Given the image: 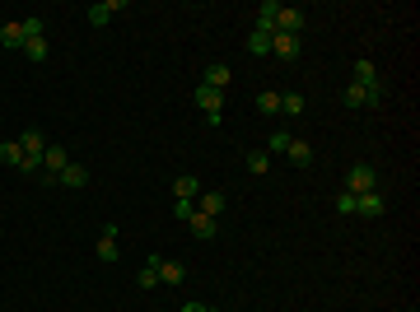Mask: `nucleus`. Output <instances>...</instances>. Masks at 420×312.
I'll list each match as a JSON object with an SVG mask.
<instances>
[{
    "label": "nucleus",
    "mask_w": 420,
    "mask_h": 312,
    "mask_svg": "<svg viewBox=\"0 0 420 312\" xmlns=\"http://www.w3.org/2000/svg\"><path fill=\"white\" fill-rule=\"evenodd\" d=\"M341 103H346L350 112L378 108V103H383V89H378V84H346V89H341Z\"/></svg>",
    "instance_id": "f257e3e1"
},
{
    "label": "nucleus",
    "mask_w": 420,
    "mask_h": 312,
    "mask_svg": "<svg viewBox=\"0 0 420 312\" xmlns=\"http://www.w3.org/2000/svg\"><path fill=\"white\" fill-rule=\"evenodd\" d=\"M374 182H378L374 163H355V168H350V178H346V191H350V196H365V191H378Z\"/></svg>",
    "instance_id": "f03ea898"
},
{
    "label": "nucleus",
    "mask_w": 420,
    "mask_h": 312,
    "mask_svg": "<svg viewBox=\"0 0 420 312\" xmlns=\"http://www.w3.org/2000/svg\"><path fill=\"white\" fill-rule=\"evenodd\" d=\"M122 10H126V0H94V5L84 10V19L94 23V28H108L112 14H122Z\"/></svg>",
    "instance_id": "7ed1b4c3"
},
{
    "label": "nucleus",
    "mask_w": 420,
    "mask_h": 312,
    "mask_svg": "<svg viewBox=\"0 0 420 312\" xmlns=\"http://www.w3.org/2000/svg\"><path fill=\"white\" fill-rule=\"evenodd\" d=\"M355 214H360V219H383L387 201L378 196V191H365V196H355Z\"/></svg>",
    "instance_id": "20e7f679"
},
{
    "label": "nucleus",
    "mask_w": 420,
    "mask_h": 312,
    "mask_svg": "<svg viewBox=\"0 0 420 312\" xmlns=\"http://www.w3.org/2000/svg\"><path fill=\"white\" fill-rule=\"evenodd\" d=\"M276 33L299 37V33H304V14H299V10H289V5H280V14H276Z\"/></svg>",
    "instance_id": "39448f33"
},
{
    "label": "nucleus",
    "mask_w": 420,
    "mask_h": 312,
    "mask_svg": "<svg viewBox=\"0 0 420 312\" xmlns=\"http://www.w3.org/2000/svg\"><path fill=\"white\" fill-rule=\"evenodd\" d=\"M197 108L206 112V117H220V112H224V93L210 89V84H201V89H197Z\"/></svg>",
    "instance_id": "423d86ee"
},
{
    "label": "nucleus",
    "mask_w": 420,
    "mask_h": 312,
    "mask_svg": "<svg viewBox=\"0 0 420 312\" xmlns=\"http://www.w3.org/2000/svg\"><path fill=\"white\" fill-rule=\"evenodd\" d=\"M229 79H233V70L229 66H224V61H210V66H206V75H201V84H210V89H229Z\"/></svg>",
    "instance_id": "0eeeda50"
},
{
    "label": "nucleus",
    "mask_w": 420,
    "mask_h": 312,
    "mask_svg": "<svg viewBox=\"0 0 420 312\" xmlns=\"http://www.w3.org/2000/svg\"><path fill=\"white\" fill-rule=\"evenodd\" d=\"M56 187H89V168L84 163H66V168H61V173H56Z\"/></svg>",
    "instance_id": "6e6552de"
},
{
    "label": "nucleus",
    "mask_w": 420,
    "mask_h": 312,
    "mask_svg": "<svg viewBox=\"0 0 420 312\" xmlns=\"http://www.w3.org/2000/svg\"><path fill=\"white\" fill-rule=\"evenodd\" d=\"M271 56H280V61H299V37L271 33Z\"/></svg>",
    "instance_id": "1a4fd4ad"
},
{
    "label": "nucleus",
    "mask_w": 420,
    "mask_h": 312,
    "mask_svg": "<svg viewBox=\"0 0 420 312\" xmlns=\"http://www.w3.org/2000/svg\"><path fill=\"white\" fill-rule=\"evenodd\" d=\"M19 149H23L28 158H43V154H47V135H43V131H23V135H19Z\"/></svg>",
    "instance_id": "9d476101"
},
{
    "label": "nucleus",
    "mask_w": 420,
    "mask_h": 312,
    "mask_svg": "<svg viewBox=\"0 0 420 312\" xmlns=\"http://www.w3.org/2000/svg\"><path fill=\"white\" fill-rule=\"evenodd\" d=\"M220 210H224V196H220V191H201V196H197V214L220 219Z\"/></svg>",
    "instance_id": "9b49d317"
},
{
    "label": "nucleus",
    "mask_w": 420,
    "mask_h": 312,
    "mask_svg": "<svg viewBox=\"0 0 420 312\" xmlns=\"http://www.w3.org/2000/svg\"><path fill=\"white\" fill-rule=\"evenodd\" d=\"M117 252H122V247H117V229H103L99 233V261H117Z\"/></svg>",
    "instance_id": "f8f14e48"
},
{
    "label": "nucleus",
    "mask_w": 420,
    "mask_h": 312,
    "mask_svg": "<svg viewBox=\"0 0 420 312\" xmlns=\"http://www.w3.org/2000/svg\"><path fill=\"white\" fill-rule=\"evenodd\" d=\"M66 163H70L66 149H61V145H47V154H43V173H52V178H56V173H61Z\"/></svg>",
    "instance_id": "ddd939ff"
},
{
    "label": "nucleus",
    "mask_w": 420,
    "mask_h": 312,
    "mask_svg": "<svg viewBox=\"0 0 420 312\" xmlns=\"http://www.w3.org/2000/svg\"><path fill=\"white\" fill-rule=\"evenodd\" d=\"M187 279V270H182V261H159V284H182Z\"/></svg>",
    "instance_id": "4468645a"
},
{
    "label": "nucleus",
    "mask_w": 420,
    "mask_h": 312,
    "mask_svg": "<svg viewBox=\"0 0 420 312\" xmlns=\"http://www.w3.org/2000/svg\"><path fill=\"white\" fill-rule=\"evenodd\" d=\"M285 154H289V163H294V168H309L313 163V145H309V140H289Z\"/></svg>",
    "instance_id": "2eb2a0df"
},
{
    "label": "nucleus",
    "mask_w": 420,
    "mask_h": 312,
    "mask_svg": "<svg viewBox=\"0 0 420 312\" xmlns=\"http://www.w3.org/2000/svg\"><path fill=\"white\" fill-rule=\"evenodd\" d=\"M0 47H5V52H23V28L19 23H5V28H0Z\"/></svg>",
    "instance_id": "dca6fc26"
},
{
    "label": "nucleus",
    "mask_w": 420,
    "mask_h": 312,
    "mask_svg": "<svg viewBox=\"0 0 420 312\" xmlns=\"http://www.w3.org/2000/svg\"><path fill=\"white\" fill-rule=\"evenodd\" d=\"M173 196H177V201H197V196H201V182L192 178V173H187V178H177L173 182Z\"/></svg>",
    "instance_id": "f3484780"
},
{
    "label": "nucleus",
    "mask_w": 420,
    "mask_h": 312,
    "mask_svg": "<svg viewBox=\"0 0 420 312\" xmlns=\"http://www.w3.org/2000/svg\"><path fill=\"white\" fill-rule=\"evenodd\" d=\"M350 84H378V70H374V61H369V56H360V61H355V79Z\"/></svg>",
    "instance_id": "a211bd4d"
},
{
    "label": "nucleus",
    "mask_w": 420,
    "mask_h": 312,
    "mask_svg": "<svg viewBox=\"0 0 420 312\" xmlns=\"http://www.w3.org/2000/svg\"><path fill=\"white\" fill-rule=\"evenodd\" d=\"M19 28H23V42H33V37H47V19H43V14H33V19H19Z\"/></svg>",
    "instance_id": "6ab92c4d"
},
{
    "label": "nucleus",
    "mask_w": 420,
    "mask_h": 312,
    "mask_svg": "<svg viewBox=\"0 0 420 312\" xmlns=\"http://www.w3.org/2000/svg\"><path fill=\"white\" fill-rule=\"evenodd\" d=\"M187 229H192L197 238H215V229H220V224L210 219V214H192V219H187Z\"/></svg>",
    "instance_id": "aec40b11"
},
{
    "label": "nucleus",
    "mask_w": 420,
    "mask_h": 312,
    "mask_svg": "<svg viewBox=\"0 0 420 312\" xmlns=\"http://www.w3.org/2000/svg\"><path fill=\"white\" fill-rule=\"evenodd\" d=\"M248 52H253V56H271V33L253 28V33H248Z\"/></svg>",
    "instance_id": "412c9836"
},
{
    "label": "nucleus",
    "mask_w": 420,
    "mask_h": 312,
    "mask_svg": "<svg viewBox=\"0 0 420 312\" xmlns=\"http://www.w3.org/2000/svg\"><path fill=\"white\" fill-rule=\"evenodd\" d=\"M289 140H294V135H289L285 126H276V131H271V140H266V154H285Z\"/></svg>",
    "instance_id": "4be33fe9"
},
{
    "label": "nucleus",
    "mask_w": 420,
    "mask_h": 312,
    "mask_svg": "<svg viewBox=\"0 0 420 312\" xmlns=\"http://www.w3.org/2000/svg\"><path fill=\"white\" fill-rule=\"evenodd\" d=\"M0 163H10V168H19V163H23L19 140H0Z\"/></svg>",
    "instance_id": "5701e85b"
},
{
    "label": "nucleus",
    "mask_w": 420,
    "mask_h": 312,
    "mask_svg": "<svg viewBox=\"0 0 420 312\" xmlns=\"http://www.w3.org/2000/svg\"><path fill=\"white\" fill-rule=\"evenodd\" d=\"M23 56H28L33 66H43V61H47V37H33V42H23Z\"/></svg>",
    "instance_id": "b1692460"
},
{
    "label": "nucleus",
    "mask_w": 420,
    "mask_h": 312,
    "mask_svg": "<svg viewBox=\"0 0 420 312\" xmlns=\"http://www.w3.org/2000/svg\"><path fill=\"white\" fill-rule=\"evenodd\" d=\"M280 112H285V117H299V112H304V93H280Z\"/></svg>",
    "instance_id": "393cba45"
},
{
    "label": "nucleus",
    "mask_w": 420,
    "mask_h": 312,
    "mask_svg": "<svg viewBox=\"0 0 420 312\" xmlns=\"http://www.w3.org/2000/svg\"><path fill=\"white\" fill-rule=\"evenodd\" d=\"M266 168H271V154H266V149H253V154H248V173H257V178H262Z\"/></svg>",
    "instance_id": "a878e982"
},
{
    "label": "nucleus",
    "mask_w": 420,
    "mask_h": 312,
    "mask_svg": "<svg viewBox=\"0 0 420 312\" xmlns=\"http://www.w3.org/2000/svg\"><path fill=\"white\" fill-rule=\"evenodd\" d=\"M257 108H262L266 117H271V112H280V93H271V89H266V93H257Z\"/></svg>",
    "instance_id": "bb28decb"
},
{
    "label": "nucleus",
    "mask_w": 420,
    "mask_h": 312,
    "mask_svg": "<svg viewBox=\"0 0 420 312\" xmlns=\"http://www.w3.org/2000/svg\"><path fill=\"white\" fill-rule=\"evenodd\" d=\"M192 214H197V201H173V219H182V224H187Z\"/></svg>",
    "instance_id": "cd10ccee"
},
{
    "label": "nucleus",
    "mask_w": 420,
    "mask_h": 312,
    "mask_svg": "<svg viewBox=\"0 0 420 312\" xmlns=\"http://www.w3.org/2000/svg\"><path fill=\"white\" fill-rule=\"evenodd\" d=\"M336 214H355V196H350V191H341V196H336Z\"/></svg>",
    "instance_id": "c85d7f7f"
},
{
    "label": "nucleus",
    "mask_w": 420,
    "mask_h": 312,
    "mask_svg": "<svg viewBox=\"0 0 420 312\" xmlns=\"http://www.w3.org/2000/svg\"><path fill=\"white\" fill-rule=\"evenodd\" d=\"M182 312H220V308H210V303H187Z\"/></svg>",
    "instance_id": "c756f323"
}]
</instances>
